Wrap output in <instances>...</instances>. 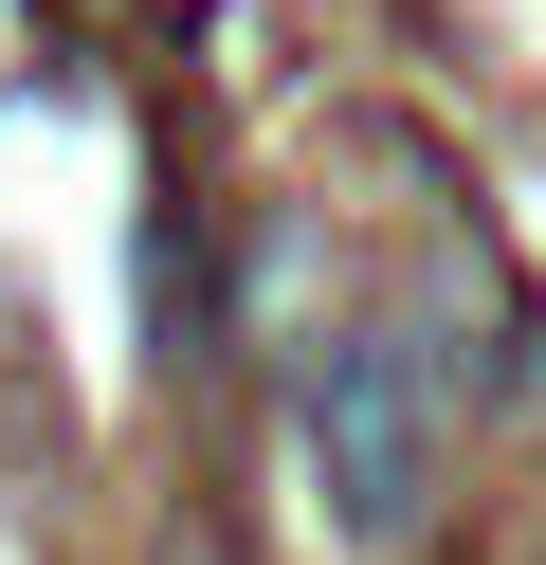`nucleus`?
<instances>
[{
    "mask_svg": "<svg viewBox=\"0 0 546 565\" xmlns=\"http://www.w3.org/2000/svg\"><path fill=\"white\" fill-rule=\"evenodd\" d=\"M310 475L346 492V529H419L437 402H419V347H400V329H328L310 347Z\"/></svg>",
    "mask_w": 546,
    "mask_h": 565,
    "instance_id": "obj_1",
    "label": "nucleus"
}]
</instances>
